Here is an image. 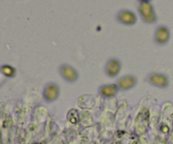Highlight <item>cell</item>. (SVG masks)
Segmentation results:
<instances>
[{"label": "cell", "mask_w": 173, "mask_h": 144, "mask_svg": "<svg viewBox=\"0 0 173 144\" xmlns=\"http://www.w3.org/2000/svg\"><path fill=\"white\" fill-rule=\"evenodd\" d=\"M119 91L117 83H110V84H104L99 88V94L103 98L109 99L114 97Z\"/></svg>", "instance_id": "cell-9"}, {"label": "cell", "mask_w": 173, "mask_h": 144, "mask_svg": "<svg viewBox=\"0 0 173 144\" xmlns=\"http://www.w3.org/2000/svg\"><path fill=\"white\" fill-rule=\"evenodd\" d=\"M170 29L166 25H161L156 28L154 33V42L158 46H164L170 41Z\"/></svg>", "instance_id": "cell-4"}, {"label": "cell", "mask_w": 173, "mask_h": 144, "mask_svg": "<svg viewBox=\"0 0 173 144\" xmlns=\"http://www.w3.org/2000/svg\"><path fill=\"white\" fill-rule=\"evenodd\" d=\"M138 11L144 23L152 25L158 20V16L151 3H138Z\"/></svg>", "instance_id": "cell-1"}, {"label": "cell", "mask_w": 173, "mask_h": 144, "mask_svg": "<svg viewBox=\"0 0 173 144\" xmlns=\"http://www.w3.org/2000/svg\"><path fill=\"white\" fill-rule=\"evenodd\" d=\"M153 0H138V3H151Z\"/></svg>", "instance_id": "cell-12"}, {"label": "cell", "mask_w": 173, "mask_h": 144, "mask_svg": "<svg viewBox=\"0 0 173 144\" xmlns=\"http://www.w3.org/2000/svg\"><path fill=\"white\" fill-rule=\"evenodd\" d=\"M115 19L117 23L125 26H133L138 21V16L134 12L128 9H122L116 14Z\"/></svg>", "instance_id": "cell-2"}, {"label": "cell", "mask_w": 173, "mask_h": 144, "mask_svg": "<svg viewBox=\"0 0 173 144\" xmlns=\"http://www.w3.org/2000/svg\"><path fill=\"white\" fill-rule=\"evenodd\" d=\"M67 118L72 124H76L79 121V114L76 110H71L68 113Z\"/></svg>", "instance_id": "cell-11"}, {"label": "cell", "mask_w": 173, "mask_h": 144, "mask_svg": "<svg viewBox=\"0 0 173 144\" xmlns=\"http://www.w3.org/2000/svg\"><path fill=\"white\" fill-rule=\"evenodd\" d=\"M35 144H41V143H35Z\"/></svg>", "instance_id": "cell-14"}, {"label": "cell", "mask_w": 173, "mask_h": 144, "mask_svg": "<svg viewBox=\"0 0 173 144\" xmlns=\"http://www.w3.org/2000/svg\"><path fill=\"white\" fill-rule=\"evenodd\" d=\"M122 69V63L120 60L115 57L110 58L105 66V74L109 78L117 77Z\"/></svg>", "instance_id": "cell-7"}, {"label": "cell", "mask_w": 173, "mask_h": 144, "mask_svg": "<svg viewBox=\"0 0 173 144\" xmlns=\"http://www.w3.org/2000/svg\"><path fill=\"white\" fill-rule=\"evenodd\" d=\"M137 83H138V79L136 77L128 74L125 76L121 77L116 83L118 87L119 91H127L134 88L137 85Z\"/></svg>", "instance_id": "cell-6"}, {"label": "cell", "mask_w": 173, "mask_h": 144, "mask_svg": "<svg viewBox=\"0 0 173 144\" xmlns=\"http://www.w3.org/2000/svg\"><path fill=\"white\" fill-rule=\"evenodd\" d=\"M161 130H162V132L165 133H167L168 131H169V129H168L167 127H164L163 128H161Z\"/></svg>", "instance_id": "cell-13"}, {"label": "cell", "mask_w": 173, "mask_h": 144, "mask_svg": "<svg viewBox=\"0 0 173 144\" xmlns=\"http://www.w3.org/2000/svg\"><path fill=\"white\" fill-rule=\"evenodd\" d=\"M60 76L68 83H75L79 79V74L75 68L69 64H62L58 68Z\"/></svg>", "instance_id": "cell-5"}, {"label": "cell", "mask_w": 173, "mask_h": 144, "mask_svg": "<svg viewBox=\"0 0 173 144\" xmlns=\"http://www.w3.org/2000/svg\"><path fill=\"white\" fill-rule=\"evenodd\" d=\"M60 95V88L58 83L55 82L47 83L45 85L43 92H42V97L46 102L51 103L53 101H56Z\"/></svg>", "instance_id": "cell-3"}, {"label": "cell", "mask_w": 173, "mask_h": 144, "mask_svg": "<svg viewBox=\"0 0 173 144\" xmlns=\"http://www.w3.org/2000/svg\"><path fill=\"white\" fill-rule=\"evenodd\" d=\"M147 79L151 85L155 86L156 88H165L169 84V79L167 76L159 73H153L149 74L147 77Z\"/></svg>", "instance_id": "cell-8"}, {"label": "cell", "mask_w": 173, "mask_h": 144, "mask_svg": "<svg viewBox=\"0 0 173 144\" xmlns=\"http://www.w3.org/2000/svg\"><path fill=\"white\" fill-rule=\"evenodd\" d=\"M0 72H1V74H3V76L8 78V79L15 78L16 74H17L16 68H15V67L11 66V65L9 64L1 65V67H0Z\"/></svg>", "instance_id": "cell-10"}]
</instances>
